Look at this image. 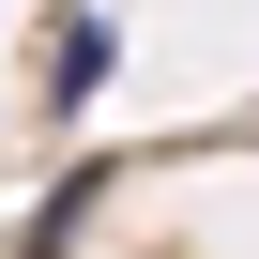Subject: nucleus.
<instances>
[{"label":"nucleus","instance_id":"obj_1","mask_svg":"<svg viewBox=\"0 0 259 259\" xmlns=\"http://www.w3.org/2000/svg\"><path fill=\"white\" fill-rule=\"evenodd\" d=\"M107 61H122V31H107V16H61V46H46V107L76 122V107L107 92Z\"/></svg>","mask_w":259,"mask_h":259}]
</instances>
